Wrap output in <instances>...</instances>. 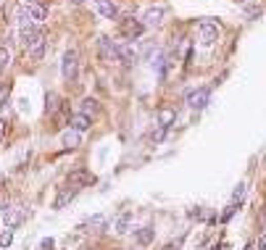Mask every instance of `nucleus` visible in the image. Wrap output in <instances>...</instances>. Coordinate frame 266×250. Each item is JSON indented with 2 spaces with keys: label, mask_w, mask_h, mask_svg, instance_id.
<instances>
[{
  "label": "nucleus",
  "mask_w": 266,
  "mask_h": 250,
  "mask_svg": "<svg viewBox=\"0 0 266 250\" xmlns=\"http://www.w3.org/2000/svg\"><path fill=\"white\" fill-rule=\"evenodd\" d=\"M74 198H77V187H66V190H61V192H58V198H56L53 206H56V208H63L66 203H72Z\"/></svg>",
  "instance_id": "obj_13"
},
{
  "label": "nucleus",
  "mask_w": 266,
  "mask_h": 250,
  "mask_svg": "<svg viewBox=\"0 0 266 250\" xmlns=\"http://www.w3.org/2000/svg\"><path fill=\"white\" fill-rule=\"evenodd\" d=\"M219 24L216 21H211V19H203L201 24H198V40H201V45L203 48H211V45L219 40Z\"/></svg>",
  "instance_id": "obj_1"
},
{
  "label": "nucleus",
  "mask_w": 266,
  "mask_h": 250,
  "mask_svg": "<svg viewBox=\"0 0 266 250\" xmlns=\"http://www.w3.org/2000/svg\"><path fill=\"white\" fill-rule=\"evenodd\" d=\"M11 242H13V232H11V229H3V232H0V250L11 247Z\"/></svg>",
  "instance_id": "obj_24"
},
{
  "label": "nucleus",
  "mask_w": 266,
  "mask_h": 250,
  "mask_svg": "<svg viewBox=\"0 0 266 250\" xmlns=\"http://www.w3.org/2000/svg\"><path fill=\"white\" fill-rule=\"evenodd\" d=\"M61 74H63V79H77V74H79V58H77L74 50H69V53L63 56V61H61Z\"/></svg>",
  "instance_id": "obj_3"
},
{
  "label": "nucleus",
  "mask_w": 266,
  "mask_h": 250,
  "mask_svg": "<svg viewBox=\"0 0 266 250\" xmlns=\"http://www.w3.org/2000/svg\"><path fill=\"white\" fill-rule=\"evenodd\" d=\"M24 221V208L21 206H13V208H8L6 213H3V224H6V229H16V226Z\"/></svg>",
  "instance_id": "obj_8"
},
{
  "label": "nucleus",
  "mask_w": 266,
  "mask_h": 250,
  "mask_svg": "<svg viewBox=\"0 0 266 250\" xmlns=\"http://www.w3.org/2000/svg\"><path fill=\"white\" fill-rule=\"evenodd\" d=\"M69 124H72V129H77V132L82 134V132H87V129H90L93 119H90V116H84V113H74Z\"/></svg>",
  "instance_id": "obj_12"
},
{
  "label": "nucleus",
  "mask_w": 266,
  "mask_h": 250,
  "mask_svg": "<svg viewBox=\"0 0 266 250\" xmlns=\"http://www.w3.org/2000/svg\"><path fill=\"white\" fill-rule=\"evenodd\" d=\"M153 235H156V232H153L150 226H145V229H137V232H135V240H137V245H150V242H153Z\"/></svg>",
  "instance_id": "obj_19"
},
{
  "label": "nucleus",
  "mask_w": 266,
  "mask_h": 250,
  "mask_svg": "<svg viewBox=\"0 0 266 250\" xmlns=\"http://www.w3.org/2000/svg\"><path fill=\"white\" fill-rule=\"evenodd\" d=\"M245 250H258V247H256V242H251V245H248Z\"/></svg>",
  "instance_id": "obj_32"
},
{
  "label": "nucleus",
  "mask_w": 266,
  "mask_h": 250,
  "mask_svg": "<svg viewBox=\"0 0 266 250\" xmlns=\"http://www.w3.org/2000/svg\"><path fill=\"white\" fill-rule=\"evenodd\" d=\"M98 45H100V56H103V61H108V63L121 61V58H119V42L108 40V37H100Z\"/></svg>",
  "instance_id": "obj_5"
},
{
  "label": "nucleus",
  "mask_w": 266,
  "mask_h": 250,
  "mask_svg": "<svg viewBox=\"0 0 266 250\" xmlns=\"http://www.w3.org/2000/svg\"><path fill=\"white\" fill-rule=\"evenodd\" d=\"M61 142H63V148H77L79 142H82V134L77 132V129H66L63 134H61Z\"/></svg>",
  "instance_id": "obj_11"
},
{
  "label": "nucleus",
  "mask_w": 266,
  "mask_h": 250,
  "mask_svg": "<svg viewBox=\"0 0 266 250\" xmlns=\"http://www.w3.org/2000/svg\"><path fill=\"white\" fill-rule=\"evenodd\" d=\"M180 245H182V240H176V242H169L164 250H180Z\"/></svg>",
  "instance_id": "obj_30"
},
{
  "label": "nucleus",
  "mask_w": 266,
  "mask_h": 250,
  "mask_svg": "<svg viewBox=\"0 0 266 250\" xmlns=\"http://www.w3.org/2000/svg\"><path fill=\"white\" fill-rule=\"evenodd\" d=\"M164 16H166V8H164V6H150V8L143 13V24H145V27H158L161 21H164Z\"/></svg>",
  "instance_id": "obj_7"
},
{
  "label": "nucleus",
  "mask_w": 266,
  "mask_h": 250,
  "mask_svg": "<svg viewBox=\"0 0 266 250\" xmlns=\"http://www.w3.org/2000/svg\"><path fill=\"white\" fill-rule=\"evenodd\" d=\"M174 119H176V113H174L171 108H161V111H158V127H161V129H169V127L174 124Z\"/></svg>",
  "instance_id": "obj_14"
},
{
  "label": "nucleus",
  "mask_w": 266,
  "mask_h": 250,
  "mask_svg": "<svg viewBox=\"0 0 266 250\" xmlns=\"http://www.w3.org/2000/svg\"><path fill=\"white\" fill-rule=\"evenodd\" d=\"M29 16H32L34 21H45V19H48V8L34 0V3H29Z\"/></svg>",
  "instance_id": "obj_15"
},
{
  "label": "nucleus",
  "mask_w": 266,
  "mask_h": 250,
  "mask_svg": "<svg viewBox=\"0 0 266 250\" xmlns=\"http://www.w3.org/2000/svg\"><path fill=\"white\" fill-rule=\"evenodd\" d=\"M3 132H6V121L0 119V140H3Z\"/></svg>",
  "instance_id": "obj_31"
},
{
  "label": "nucleus",
  "mask_w": 266,
  "mask_h": 250,
  "mask_svg": "<svg viewBox=\"0 0 266 250\" xmlns=\"http://www.w3.org/2000/svg\"><path fill=\"white\" fill-rule=\"evenodd\" d=\"M16 21H19V27H29V24H32L29 6H19V8H16Z\"/></svg>",
  "instance_id": "obj_17"
},
{
  "label": "nucleus",
  "mask_w": 266,
  "mask_h": 250,
  "mask_svg": "<svg viewBox=\"0 0 266 250\" xmlns=\"http://www.w3.org/2000/svg\"><path fill=\"white\" fill-rule=\"evenodd\" d=\"M19 37H21V45H24V48L29 50L32 45H37V42H40L42 37H45V34H42L37 27H32V24H29V27H21V29H19Z\"/></svg>",
  "instance_id": "obj_6"
},
{
  "label": "nucleus",
  "mask_w": 266,
  "mask_h": 250,
  "mask_svg": "<svg viewBox=\"0 0 266 250\" xmlns=\"http://www.w3.org/2000/svg\"><path fill=\"white\" fill-rule=\"evenodd\" d=\"M72 3H74V6H79V3H84V0H72Z\"/></svg>",
  "instance_id": "obj_33"
},
{
  "label": "nucleus",
  "mask_w": 266,
  "mask_h": 250,
  "mask_svg": "<svg viewBox=\"0 0 266 250\" xmlns=\"http://www.w3.org/2000/svg\"><path fill=\"white\" fill-rule=\"evenodd\" d=\"M242 198H245V182H240V185L235 187V192H232V203H229V206H237V203H240Z\"/></svg>",
  "instance_id": "obj_23"
},
{
  "label": "nucleus",
  "mask_w": 266,
  "mask_h": 250,
  "mask_svg": "<svg viewBox=\"0 0 266 250\" xmlns=\"http://www.w3.org/2000/svg\"><path fill=\"white\" fill-rule=\"evenodd\" d=\"M129 221H132V216H129V213H124V216L116 221V232H121V235H124V232H129Z\"/></svg>",
  "instance_id": "obj_25"
},
{
  "label": "nucleus",
  "mask_w": 266,
  "mask_h": 250,
  "mask_svg": "<svg viewBox=\"0 0 266 250\" xmlns=\"http://www.w3.org/2000/svg\"><path fill=\"white\" fill-rule=\"evenodd\" d=\"M119 58L132 63V61H137L140 58V50H137V45L135 42H119Z\"/></svg>",
  "instance_id": "obj_9"
},
{
  "label": "nucleus",
  "mask_w": 266,
  "mask_h": 250,
  "mask_svg": "<svg viewBox=\"0 0 266 250\" xmlns=\"http://www.w3.org/2000/svg\"><path fill=\"white\" fill-rule=\"evenodd\" d=\"M87 182H93V174H87V171H74V174H69V185H72V187L87 185Z\"/></svg>",
  "instance_id": "obj_16"
},
{
  "label": "nucleus",
  "mask_w": 266,
  "mask_h": 250,
  "mask_svg": "<svg viewBox=\"0 0 266 250\" xmlns=\"http://www.w3.org/2000/svg\"><path fill=\"white\" fill-rule=\"evenodd\" d=\"M11 61H13L11 48H8V45H0V72H6L8 66H11Z\"/></svg>",
  "instance_id": "obj_18"
},
{
  "label": "nucleus",
  "mask_w": 266,
  "mask_h": 250,
  "mask_svg": "<svg viewBox=\"0 0 266 250\" xmlns=\"http://www.w3.org/2000/svg\"><path fill=\"white\" fill-rule=\"evenodd\" d=\"M119 27H121V34H124L129 42L140 40V34L145 32V24H143V19H135V16H124V19L119 21Z\"/></svg>",
  "instance_id": "obj_2"
},
{
  "label": "nucleus",
  "mask_w": 266,
  "mask_h": 250,
  "mask_svg": "<svg viewBox=\"0 0 266 250\" xmlns=\"http://www.w3.org/2000/svg\"><path fill=\"white\" fill-rule=\"evenodd\" d=\"M58 108V95H48V111H56Z\"/></svg>",
  "instance_id": "obj_26"
},
{
  "label": "nucleus",
  "mask_w": 266,
  "mask_h": 250,
  "mask_svg": "<svg viewBox=\"0 0 266 250\" xmlns=\"http://www.w3.org/2000/svg\"><path fill=\"white\" fill-rule=\"evenodd\" d=\"M256 247H258V250H266V232H263V235L258 237V242H256Z\"/></svg>",
  "instance_id": "obj_29"
},
{
  "label": "nucleus",
  "mask_w": 266,
  "mask_h": 250,
  "mask_svg": "<svg viewBox=\"0 0 266 250\" xmlns=\"http://www.w3.org/2000/svg\"><path fill=\"white\" fill-rule=\"evenodd\" d=\"M8 105V90H0V108Z\"/></svg>",
  "instance_id": "obj_28"
},
{
  "label": "nucleus",
  "mask_w": 266,
  "mask_h": 250,
  "mask_svg": "<svg viewBox=\"0 0 266 250\" xmlns=\"http://www.w3.org/2000/svg\"><path fill=\"white\" fill-rule=\"evenodd\" d=\"M95 111H98V100H95V98H84V100H82L79 113H84V116H93Z\"/></svg>",
  "instance_id": "obj_20"
},
{
  "label": "nucleus",
  "mask_w": 266,
  "mask_h": 250,
  "mask_svg": "<svg viewBox=\"0 0 266 250\" xmlns=\"http://www.w3.org/2000/svg\"><path fill=\"white\" fill-rule=\"evenodd\" d=\"M87 226H90V229H95V232H100V229H105V216H90L87 219Z\"/></svg>",
  "instance_id": "obj_21"
},
{
  "label": "nucleus",
  "mask_w": 266,
  "mask_h": 250,
  "mask_svg": "<svg viewBox=\"0 0 266 250\" xmlns=\"http://www.w3.org/2000/svg\"><path fill=\"white\" fill-rule=\"evenodd\" d=\"M208 100H211V90L208 87H198V90H192V93H187V105L195 108V111L206 108Z\"/></svg>",
  "instance_id": "obj_4"
},
{
  "label": "nucleus",
  "mask_w": 266,
  "mask_h": 250,
  "mask_svg": "<svg viewBox=\"0 0 266 250\" xmlns=\"http://www.w3.org/2000/svg\"><path fill=\"white\" fill-rule=\"evenodd\" d=\"M95 11L103 19H119V8L111 3V0H95Z\"/></svg>",
  "instance_id": "obj_10"
},
{
  "label": "nucleus",
  "mask_w": 266,
  "mask_h": 250,
  "mask_svg": "<svg viewBox=\"0 0 266 250\" xmlns=\"http://www.w3.org/2000/svg\"><path fill=\"white\" fill-rule=\"evenodd\" d=\"M29 3H34V0H29Z\"/></svg>",
  "instance_id": "obj_34"
},
{
  "label": "nucleus",
  "mask_w": 266,
  "mask_h": 250,
  "mask_svg": "<svg viewBox=\"0 0 266 250\" xmlns=\"http://www.w3.org/2000/svg\"><path fill=\"white\" fill-rule=\"evenodd\" d=\"M45 45H48V40L42 37L37 45H32V48H29V56H32V58H42V56H45Z\"/></svg>",
  "instance_id": "obj_22"
},
{
  "label": "nucleus",
  "mask_w": 266,
  "mask_h": 250,
  "mask_svg": "<svg viewBox=\"0 0 266 250\" xmlns=\"http://www.w3.org/2000/svg\"><path fill=\"white\" fill-rule=\"evenodd\" d=\"M53 245H56V242H53L50 237H45V240L40 242V250H53Z\"/></svg>",
  "instance_id": "obj_27"
}]
</instances>
